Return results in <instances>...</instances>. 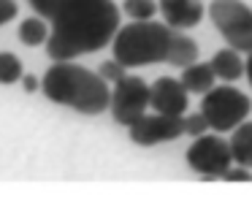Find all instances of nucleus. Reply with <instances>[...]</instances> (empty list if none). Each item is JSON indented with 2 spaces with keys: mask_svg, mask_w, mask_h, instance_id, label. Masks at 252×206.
<instances>
[{
  "mask_svg": "<svg viewBox=\"0 0 252 206\" xmlns=\"http://www.w3.org/2000/svg\"><path fill=\"white\" fill-rule=\"evenodd\" d=\"M30 5L52 22L46 41L52 60L100 52L120 33V8L114 0H30Z\"/></svg>",
  "mask_w": 252,
  "mask_h": 206,
  "instance_id": "obj_1",
  "label": "nucleus"
},
{
  "mask_svg": "<svg viewBox=\"0 0 252 206\" xmlns=\"http://www.w3.org/2000/svg\"><path fill=\"white\" fill-rule=\"evenodd\" d=\"M114 57L125 68L168 63L176 68L198 63V43L190 35L152 19H133L114 38Z\"/></svg>",
  "mask_w": 252,
  "mask_h": 206,
  "instance_id": "obj_2",
  "label": "nucleus"
},
{
  "mask_svg": "<svg viewBox=\"0 0 252 206\" xmlns=\"http://www.w3.org/2000/svg\"><path fill=\"white\" fill-rule=\"evenodd\" d=\"M41 90L52 103L71 106L82 114H100L111 106V90L100 73L73 60H55L41 79Z\"/></svg>",
  "mask_w": 252,
  "mask_h": 206,
  "instance_id": "obj_3",
  "label": "nucleus"
},
{
  "mask_svg": "<svg viewBox=\"0 0 252 206\" xmlns=\"http://www.w3.org/2000/svg\"><path fill=\"white\" fill-rule=\"evenodd\" d=\"M203 117L209 119V128L225 133V130H236L252 111V101L236 87H212L203 95L201 103Z\"/></svg>",
  "mask_w": 252,
  "mask_h": 206,
  "instance_id": "obj_4",
  "label": "nucleus"
},
{
  "mask_svg": "<svg viewBox=\"0 0 252 206\" xmlns=\"http://www.w3.org/2000/svg\"><path fill=\"white\" fill-rule=\"evenodd\" d=\"M209 16L228 46L252 52V8L244 0H212Z\"/></svg>",
  "mask_w": 252,
  "mask_h": 206,
  "instance_id": "obj_5",
  "label": "nucleus"
},
{
  "mask_svg": "<svg viewBox=\"0 0 252 206\" xmlns=\"http://www.w3.org/2000/svg\"><path fill=\"white\" fill-rule=\"evenodd\" d=\"M233 149L230 141L217 138V136H198L187 149V166L203 176V182H214L222 179L225 171L233 166Z\"/></svg>",
  "mask_w": 252,
  "mask_h": 206,
  "instance_id": "obj_6",
  "label": "nucleus"
},
{
  "mask_svg": "<svg viewBox=\"0 0 252 206\" xmlns=\"http://www.w3.org/2000/svg\"><path fill=\"white\" fill-rule=\"evenodd\" d=\"M149 95H152V87H147L144 79H138V76H122L114 84V90H111V114H114V122L125 125V128L138 122L149 106Z\"/></svg>",
  "mask_w": 252,
  "mask_h": 206,
  "instance_id": "obj_7",
  "label": "nucleus"
},
{
  "mask_svg": "<svg viewBox=\"0 0 252 206\" xmlns=\"http://www.w3.org/2000/svg\"><path fill=\"white\" fill-rule=\"evenodd\" d=\"M130 141L136 146H155V144H165V141H174L185 133V117H168V114L155 111L152 117L144 114L138 122H133L127 128Z\"/></svg>",
  "mask_w": 252,
  "mask_h": 206,
  "instance_id": "obj_8",
  "label": "nucleus"
},
{
  "mask_svg": "<svg viewBox=\"0 0 252 206\" xmlns=\"http://www.w3.org/2000/svg\"><path fill=\"white\" fill-rule=\"evenodd\" d=\"M149 106L160 114H168V117H182L190 106L187 101V87L182 81L163 76L152 84V95H149Z\"/></svg>",
  "mask_w": 252,
  "mask_h": 206,
  "instance_id": "obj_9",
  "label": "nucleus"
},
{
  "mask_svg": "<svg viewBox=\"0 0 252 206\" xmlns=\"http://www.w3.org/2000/svg\"><path fill=\"white\" fill-rule=\"evenodd\" d=\"M160 14L165 25L174 30H190L201 22L203 3L201 0H160Z\"/></svg>",
  "mask_w": 252,
  "mask_h": 206,
  "instance_id": "obj_10",
  "label": "nucleus"
},
{
  "mask_svg": "<svg viewBox=\"0 0 252 206\" xmlns=\"http://www.w3.org/2000/svg\"><path fill=\"white\" fill-rule=\"evenodd\" d=\"M209 65H212V70L220 76V79H225V81H236L239 76H244V70H247L239 49H233V46L220 49V52L209 60Z\"/></svg>",
  "mask_w": 252,
  "mask_h": 206,
  "instance_id": "obj_11",
  "label": "nucleus"
},
{
  "mask_svg": "<svg viewBox=\"0 0 252 206\" xmlns=\"http://www.w3.org/2000/svg\"><path fill=\"white\" fill-rule=\"evenodd\" d=\"M214 79H217V73L209 63H192L182 68V84L187 87V92H195V95H206L214 87Z\"/></svg>",
  "mask_w": 252,
  "mask_h": 206,
  "instance_id": "obj_12",
  "label": "nucleus"
},
{
  "mask_svg": "<svg viewBox=\"0 0 252 206\" xmlns=\"http://www.w3.org/2000/svg\"><path fill=\"white\" fill-rule=\"evenodd\" d=\"M230 149H233V160L239 166L252 168V122H241L230 136Z\"/></svg>",
  "mask_w": 252,
  "mask_h": 206,
  "instance_id": "obj_13",
  "label": "nucleus"
},
{
  "mask_svg": "<svg viewBox=\"0 0 252 206\" xmlns=\"http://www.w3.org/2000/svg\"><path fill=\"white\" fill-rule=\"evenodd\" d=\"M49 27H46L44 16H30V19H25L22 25H19V41L25 43V46H41V43L49 41Z\"/></svg>",
  "mask_w": 252,
  "mask_h": 206,
  "instance_id": "obj_14",
  "label": "nucleus"
},
{
  "mask_svg": "<svg viewBox=\"0 0 252 206\" xmlns=\"http://www.w3.org/2000/svg\"><path fill=\"white\" fill-rule=\"evenodd\" d=\"M25 70H22V60L11 52H0V84H14L22 81Z\"/></svg>",
  "mask_w": 252,
  "mask_h": 206,
  "instance_id": "obj_15",
  "label": "nucleus"
},
{
  "mask_svg": "<svg viewBox=\"0 0 252 206\" xmlns=\"http://www.w3.org/2000/svg\"><path fill=\"white\" fill-rule=\"evenodd\" d=\"M122 8L130 19H152L155 11H158V3L155 0H125Z\"/></svg>",
  "mask_w": 252,
  "mask_h": 206,
  "instance_id": "obj_16",
  "label": "nucleus"
},
{
  "mask_svg": "<svg viewBox=\"0 0 252 206\" xmlns=\"http://www.w3.org/2000/svg\"><path fill=\"white\" fill-rule=\"evenodd\" d=\"M125 70H127V68H125V65H122V63H120V60H117V57H114V60H106V63H100L98 73L103 76L106 81H114V84H117V81H120L122 76H127Z\"/></svg>",
  "mask_w": 252,
  "mask_h": 206,
  "instance_id": "obj_17",
  "label": "nucleus"
},
{
  "mask_svg": "<svg viewBox=\"0 0 252 206\" xmlns=\"http://www.w3.org/2000/svg\"><path fill=\"white\" fill-rule=\"evenodd\" d=\"M209 128V119L203 117V111L192 114V117H185V133L192 136V138H198V136H203Z\"/></svg>",
  "mask_w": 252,
  "mask_h": 206,
  "instance_id": "obj_18",
  "label": "nucleus"
},
{
  "mask_svg": "<svg viewBox=\"0 0 252 206\" xmlns=\"http://www.w3.org/2000/svg\"><path fill=\"white\" fill-rule=\"evenodd\" d=\"M222 179L225 182H252V173L247 166H241V168H228Z\"/></svg>",
  "mask_w": 252,
  "mask_h": 206,
  "instance_id": "obj_19",
  "label": "nucleus"
},
{
  "mask_svg": "<svg viewBox=\"0 0 252 206\" xmlns=\"http://www.w3.org/2000/svg\"><path fill=\"white\" fill-rule=\"evenodd\" d=\"M17 3L14 0H0V25H6V22H11L14 16H17Z\"/></svg>",
  "mask_w": 252,
  "mask_h": 206,
  "instance_id": "obj_20",
  "label": "nucleus"
},
{
  "mask_svg": "<svg viewBox=\"0 0 252 206\" xmlns=\"http://www.w3.org/2000/svg\"><path fill=\"white\" fill-rule=\"evenodd\" d=\"M22 84H25V90H28V92H33L35 87H38V81H35L33 76H22Z\"/></svg>",
  "mask_w": 252,
  "mask_h": 206,
  "instance_id": "obj_21",
  "label": "nucleus"
},
{
  "mask_svg": "<svg viewBox=\"0 0 252 206\" xmlns=\"http://www.w3.org/2000/svg\"><path fill=\"white\" fill-rule=\"evenodd\" d=\"M247 79H250V84H252V52H250V57H247Z\"/></svg>",
  "mask_w": 252,
  "mask_h": 206,
  "instance_id": "obj_22",
  "label": "nucleus"
}]
</instances>
